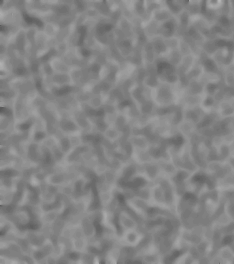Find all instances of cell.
I'll use <instances>...</instances> for the list:
<instances>
[{
	"instance_id": "cell-8",
	"label": "cell",
	"mask_w": 234,
	"mask_h": 264,
	"mask_svg": "<svg viewBox=\"0 0 234 264\" xmlns=\"http://www.w3.org/2000/svg\"><path fill=\"white\" fill-rule=\"evenodd\" d=\"M17 172L12 170H5L3 172H1V175L3 176L4 177H9L13 176L15 175Z\"/></svg>"
},
{
	"instance_id": "cell-4",
	"label": "cell",
	"mask_w": 234,
	"mask_h": 264,
	"mask_svg": "<svg viewBox=\"0 0 234 264\" xmlns=\"http://www.w3.org/2000/svg\"><path fill=\"white\" fill-rule=\"evenodd\" d=\"M78 33L79 34L78 45L81 46L83 45L87 34V28L84 26H80L78 28Z\"/></svg>"
},
{
	"instance_id": "cell-6",
	"label": "cell",
	"mask_w": 234,
	"mask_h": 264,
	"mask_svg": "<svg viewBox=\"0 0 234 264\" xmlns=\"http://www.w3.org/2000/svg\"><path fill=\"white\" fill-rule=\"evenodd\" d=\"M61 146L63 151H68L70 148V142L67 138H64L61 140Z\"/></svg>"
},
{
	"instance_id": "cell-5",
	"label": "cell",
	"mask_w": 234,
	"mask_h": 264,
	"mask_svg": "<svg viewBox=\"0 0 234 264\" xmlns=\"http://www.w3.org/2000/svg\"><path fill=\"white\" fill-rule=\"evenodd\" d=\"M0 113L2 115L6 116L8 118H11L12 117V113L11 110L6 107H1L0 108Z\"/></svg>"
},
{
	"instance_id": "cell-7",
	"label": "cell",
	"mask_w": 234,
	"mask_h": 264,
	"mask_svg": "<svg viewBox=\"0 0 234 264\" xmlns=\"http://www.w3.org/2000/svg\"><path fill=\"white\" fill-rule=\"evenodd\" d=\"M55 50L52 49L47 54H46L45 56H44L42 57V61L43 62H45L49 60L51 57L55 55Z\"/></svg>"
},
{
	"instance_id": "cell-14",
	"label": "cell",
	"mask_w": 234,
	"mask_h": 264,
	"mask_svg": "<svg viewBox=\"0 0 234 264\" xmlns=\"http://www.w3.org/2000/svg\"><path fill=\"white\" fill-rule=\"evenodd\" d=\"M8 27L5 25H1L0 26V31L2 33H5L8 31Z\"/></svg>"
},
{
	"instance_id": "cell-1",
	"label": "cell",
	"mask_w": 234,
	"mask_h": 264,
	"mask_svg": "<svg viewBox=\"0 0 234 264\" xmlns=\"http://www.w3.org/2000/svg\"><path fill=\"white\" fill-rule=\"evenodd\" d=\"M23 19H24L25 22L28 25H31L34 23L40 28H42L43 26V23H42V22L37 18L30 17L26 13H23Z\"/></svg>"
},
{
	"instance_id": "cell-9",
	"label": "cell",
	"mask_w": 234,
	"mask_h": 264,
	"mask_svg": "<svg viewBox=\"0 0 234 264\" xmlns=\"http://www.w3.org/2000/svg\"><path fill=\"white\" fill-rule=\"evenodd\" d=\"M32 125V123L30 122H27L26 123H23L19 125V128L21 130H26L30 127Z\"/></svg>"
},
{
	"instance_id": "cell-10",
	"label": "cell",
	"mask_w": 234,
	"mask_h": 264,
	"mask_svg": "<svg viewBox=\"0 0 234 264\" xmlns=\"http://www.w3.org/2000/svg\"><path fill=\"white\" fill-rule=\"evenodd\" d=\"M76 5L78 9L80 11H82L85 9V4L82 1H76Z\"/></svg>"
},
{
	"instance_id": "cell-11",
	"label": "cell",
	"mask_w": 234,
	"mask_h": 264,
	"mask_svg": "<svg viewBox=\"0 0 234 264\" xmlns=\"http://www.w3.org/2000/svg\"><path fill=\"white\" fill-rule=\"evenodd\" d=\"M45 134L42 132H37L36 134L35 135V140L37 141H38L40 140H41L44 137Z\"/></svg>"
},
{
	"instance_id": "cell-12",
	"label": "cell",
	"mask_w": 234,
	"mask_h": 264,
	"mask_svg": "<svg viewBox=\"0 0 234 264\" xmlns=\"http://www.w3.org/2000/svg\"><path fill=\"white\" fill-rule=\"evenodd\" d=\"M26 70L23 68H19L16 69V74L19 75H23L26 73Z\"/></svg>"
},
{
	"instance_id": "cell-13",
	"label": "cell",
	"mask_w": 234,
	"mask_h": 264,
	"mask_svg": "<svg viewBox=\"0 0 234 264\" xmlns=\"http://www.w3.org/2000/svg\"><path fill=\"white\" fill-rule=\"evenodd\" d=\"M81 55H82L83 57H89L91 54L90 51L86 48H83L81 50Z\"/></svg>"
},
{
	"instance_id": "cell-3",
	"label": "cell",
	"mask_w": 234,
	"mask_h": 264,
	"mask_svg": "<svg viewBox=\"0 0 234 264\" xmlns=\"http://www.w3.org/2000/svg\"><path fill=\"white\" fill-rule=\"evenodd\" d=\"M61 127L65 131H74L76 128V125L72 121L68 120H64L61 123Z\"/></svg>"
},
{
	"instance_id": "cell-2",
	"label": "cell",
	"mask_w": 234,
	"mask_h": 264,
	"mask_svg": "<svg viewBox=\"0 0 234 264\" xmlns=\"http://www.w3.org/2000/svg\"><path fill=\"white\" fill-rule=\"evenodd\" d=\"M73 87L70 86H64L58 89H55L53 93L56 96H64L72 92L73 91Z\"/></svg>"
}]
</instances>
